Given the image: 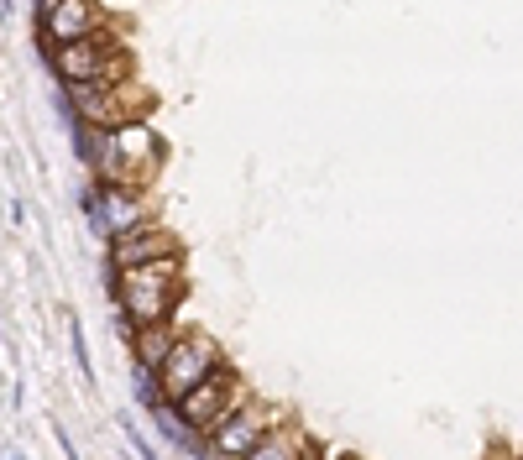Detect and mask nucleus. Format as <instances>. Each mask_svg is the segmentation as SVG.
Returning a JSON list of instances; mask_svg holds the SVG:
<instances>
[{
	"label": "nucleus",
	"mask_w": 523,
	"mask_h": 460,
	"mask_svg": "<svg viewBox=\"0 0 523 460\" xmlns=\"http://www.w3.org/2000/svg\"><path fill=\"white\" fill-rule=\"evenodd\" d=\"M309 450H314L309 429H304L299 419H288V413H283V419L272 424V429H267L262 440H257L252 450H246L241 460H304Z\"/></svg>",
	"instance_id": "9b49d317"
},
{
	"label": "nucleus",
	"mask_w": 523,
	"mask_h": 460,
	"mask_svg": "<svg viewBox=\"0 0 523 460\" xmlns=\"http://www.w3.org/2000/svg\"><path fill=\"white\" fill-rule=\"evenodd\" d=\"M42 58H48L58 89H74V84H110V79H131V74H136V53H131V42L121 37L116 21H110L105 32H89V37H79V42L48 48Z\"/></svg>",
	"instance_id": "7ed1b4c3"
},
{
	"label": "nucleus",
	"mask_w": 523,
	"mask_h": 460,
	"mask_svg": "<svg viewBox=\"0 0 523 460\" xmlns=\"http://www.w3.org/2000/svg\"><path fill=\"white\" fill-rule=\"evenodd\" d=\"M304 460H325V450H320V445H314V450H309V455H304Z\"/></svg>",
	"instance_id": "dca6fc26"
},
{
	"label": "nucleus",
	"mask_w": 523,
	"mask_h": 460,
	"mask_svg": "<svg viewBox=\"0 0 523 460\" xmlns=\"http://www.w3.org/2000/svg\"><path fill=\"white\" fill-rule=\"evenodd\" d=\"M79 142V163L89 168L95 183H121V189H152L163 178L168 163V142L152 131V121H126V126H74Z\"/></svg>",
	"instance_id": "f257e3e1"
},
{
	"label": "nucleus",
	"mask_w": 523,
	"mask_h": 460,
	"mask_svg": "<svg viewBox=\"0 0 523 460\" xmlns=\"http://www.w3.org/2000/svg\"><path fill=\"white\" fill-rule=\"evenodd\" d=\"M231 356H225V345L210 335V330H199V325H184V335L173 340V351L163 356V366H157V393H163V403H178L189 393V387H199L204 377L215 372V366H225Z\"/></svg>",
	"instance_id": "39448f33"
},
{
	"label": "nucleus",
	"mask_w": 523,
	"mask_h": 460,
	"mask_svg": "<svg viewBox=\"0 0 523 460\" xmlns=\"http://www.w3.org/2000/svg\"><path fill=\"white\" fill-rule=\"evenodd\" d=\"M246 398H252V382H246L236 366L225 361V366H215V372L204 377L199 387H189L178 403H168V408L178 413V424H189L199 440H204V434H210V429L225 419V413H236Z\"/></svg>",
	"instance_id": "423d86ee"
},
{
	"label": "nucleus",
	"mask_w": 523,
	"mask_h": 460,
	"mask_svg": "<svg viewBox=\"0 0 523 460\" xmlns=\"http://www.w3.org/2000/svg\"><path fill=\"white\" fill-rule=\"evenodd\" d=\"M492 460H523V455H513V450H497Z\"/></svg>",
	"instance_id": "2eb2a0df"
},
{
	"label": "nucleus",
	"mask_w": 523,
	"mask_h": 460,
	"mask_svg": "<svg viewBox=\"0 0 523 460\" xmlns=\"http://www.w3.org/2000/svg\"><path fill=\"white\" fill-rule=\"evenodd\" d=\"M110 16L100 0H32V27H37V53L63 48V42H79L89 32H105Z\"/></svg>",
	"instance_id": "0eeeda50"
},
{
	"label": "nucleus",
	"mask_w": 523,
	"mask_h": 460,
	"mask_svg": "<svg viewBox=\"0 0 523 460\" xmlns=\"http://www.w3.org/2000/svg\"><path fill=\"white\" fill-rule=\"evenodd\" d=\"M189 293V257H157L142 267H116L110 272V298L126 325H157L173 319Z\"/></svg>",
	"instance_id": "f03ea898"
},
{
	"label": "nucleus",
	"mask_w": 523,
	"mask_h": 460,
	"mask_svg": "<svg viewBox=\"0 0 523 460\" xmlns=\"http://www.w3.org/2000/svg\"><path fill=\"white\" fill-rule=\"evenodd\" d=\"M278 419H283V408L252 393L236 413H225V419H220L210 434H204V460H241V455L252 450Z\"/></svg>",
	"instance_id": "6e6552de"
},
{
	"label": "nucleus",
	"mask_w": 523,
	"mask_h": 460,
	"mask_svg": "<svg viewBox=\"0 0 523 460\" xmlns=\"http://www.w3.org/2000/svg\"><path fill=\"white\" fill-rule=\"evenodd\" d=\"M121 429H126V440H131V450H136V455H142V460H163V455H157V450H152V440H147V434H142V429H136V419H121Z\"/></svg>",
	"instance_id": "ddd939ff"
},
{
	"label": "nucleus",
	"mask_w": 523,
	"mask_h": 460,
	"mask_svg": "<svg viewBox=\"0 0 523 460\" xmlns=\"http://www.w3.org/2000/svg\"><path fill=\"white\" fill-rule=\"evenodd\" d=\"M126 345H131V366H142V372H157L163 366V356L173 351V340L184 335V319H157V325H126V319H116Z\"/></svg>",
	"instance_id": "9d476101"
},
{
	"label": "nucleus",
	"mask_w": 523,
	"mask_h": 460,
	"mask_svg": "<svg viewBox=\"0 0 523 460\" xmlns=\"http://www.w3.org/2000/svg\"><path fill=\"white\" fill-rule=\"evenodd\" d=\"M63 330H68V351H74V366H79L84 387H95V356H89V340H84V325H79L74 309H63Z\"/></svg>",
	"instance_id": "f8f14e48"
},
{
	"label": "nucleus",
	"mask_w": 523,
	"mask_h": 460,
	"mask_svg": "<svg viewBox=\"0 0 523 460\" xmlns=\"http://www.w3.org/2000/svg\"><path fill=\"white\" fill-rule=\"evenodd\" d=\"M63 100H68L74 126H95V131L126 126V121H152V110H157V95L136 74L110 79V84H74V89H63Z\"/></svg>",
	"instance_id": "20e7f679"
},
{
	"label": "nucleus",
	"mask_w": 523,
	"mask_h": 460,
	"mask_svg": "<svg viewBox=\"0 0 523 460\" xmlns=\"http://www.w3.org/2000/svg\"><path fill=\"white\" fill-rule=\"evenodd\" d=\"M157 257H189L184 236H178L173 225H163V220H142V225H131V230H121V236L105 241L110 272H116V267H142V262H157Z\"/></svg>",
	"instance_id": "1a4fd4ad"
},
{
	"label": "nucleus",
	"mask_w": 523,
	"mask_h": 460,
	"mask_svg": "<svg viewBox=\"0 0 523 460\" xmlns=\"http://www.w3.org/2000/svg\"><path fill=\"white\" fill-rule=\"evenodd\" d=\"M58 450H63V460H79V450H74V440H68L63 424H58Z\"/></svg>",
	"instance_id": "4468645a"
}]
</instances>
